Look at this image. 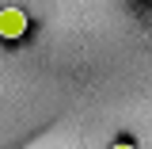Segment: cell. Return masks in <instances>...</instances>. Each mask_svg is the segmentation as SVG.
Listing matches in <instances>:
<instances>
[{"label": "cell", "instance_id": "7a4b0ae2", "mask_svg": "<svg viewBox=\"0 0 152 149\" xmlns=\"http://www.w3.org/2000/svg\"><path fill=\"white\" fill-rule=\"evenodd\" d=\"M110 149H137V145H129V142H114Z\"/></svg>", "mask_w": 152, "mask_h": 149}, {"label": "cell", "instance_id": "6da1fadb", "mask_svg": "<svg viewBox=\"0 0 152 149\" xmlns=\"http://www.w3.org/2000/svg\"><path fill=\"white\" fill-rule=\"evenodd\" d=\"M31 31V19L23 8H0V38L4 42H15Z\"/></svg>", "mask_w": 152, "mask_h": 149}]
</instances>
